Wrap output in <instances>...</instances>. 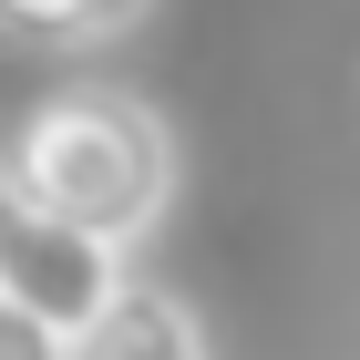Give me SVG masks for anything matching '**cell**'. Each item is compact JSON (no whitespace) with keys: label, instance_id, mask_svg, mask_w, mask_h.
Segmentation results:
<instances>
[{"label":"cell","instance_id":"6da1fadb","mask_svg":"<svg viewBox=\"0 0 360 360\" xmlns=\"http://www.w3.org/2000/svg\"><path fill=\"white\" fill-rule=\"evenodd\" d=\"M0 186H21L41 217L83 226L103 248H134L144 226L165 217V195H175V134H165V113L134 103V93L72 83V93L21 113V134L0 155Z\"/></svg>","mask_w":360,"mask_h":360},{"label":"cell","instance_id":"277c9868","mask_svg":"<svg viewBox=\"0 0 360 360\" xmlns=\"http://www.w3.org/2000/svg\"><path fill=\"white\" fill-rule=\"evenodd\" d=\"M155 0H0V31L11 41H41V52H93L113 31H134Z\"/></svg>","mask_w":360,"mask_h":360},{"label":"cell","instance_id":"7a4b0ae2","mask_svg":"<svg viewBox=\"0 0 360 360\" xmlns=\"http://www.w3.org/2000/svg\"><path fill=\"white\" fill-rule=\"evenodd\" d=\"M0 288L72 350L134 278H124V248H103V237H83V226H62V217H41L21 186H0Z\"/></svg>","mask_w":360,"mask_h":360},{"label":"cell","instance_id":"3957f363","mask_svg":"<svg viewBox=\"0 0 360 360\" xmlns=\"http://www.w3.org/2000/svg\"><path fill=\"white\" fill-rule=\"evenodd\" d=\"M72 360H206V330H195V309L165 299V288H124L72 340Z\"/></svg>","mask_w":360,"mask_h":360},{"label":"cell","instance_id":"5b68a950","mask_svg":"<svg viewBox=\"0 0 360 360\" xmlns=\"http://www.w3.org/2000/svg\"><path fill=\"white\" fill-rule=\"evenodd\" d=\"M0 360H72V350H62V340L41 330L21 299H11V288H0Z\"/></svg>","mask_w":360,"mask_h":360}]
</instances>
